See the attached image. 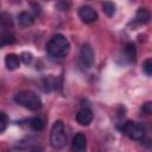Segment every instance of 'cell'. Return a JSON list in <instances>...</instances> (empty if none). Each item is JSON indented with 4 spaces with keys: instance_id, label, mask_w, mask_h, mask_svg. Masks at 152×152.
Wrapping results in <instances>:
<instances>
[{
    "instance_id": "7c38bea8",
    "label": "cell",
    "mask_w": 152,
    "mask_h": 152,
    "mask_svg": "<svg viewBox=\"0 0 152 152\" xmlns=\"http://www.w3.org/2000/svg\"><path fill=\"white\" fill-rule=\"evenodd\" d=\"M150 18H151V14L147 8H144V7L138 8V11L135 13V20L139 24H147L150 21Z\"/></svg>"
},
{
    "instance_id": "2e32d148",
    "label": "cell",
    "mask_w": 152,
    "mask_h": 152,
    "mask_svg": "<svg viewBox=\"0 0 152 152\" xmlns=\"http://www.w3.org/2000/svg\"><path fill=\"white\" fill-rule=\"evenodd\" d=\"M102 10H103V12H104L108 17H112V15L115 13L116 6H115V4L112 2V1H106V2H103V5H102Z\"/></svg>"
},
{
    "instance_id": "277c9868",
    "label": "cell",
    "mask_w": 152,
    "mask_h": 152,
    "mask_svg": "<svg viewBox=\"0 0 152 152\" xmlns=\"http://www.w3.org/2000/svg\"><path fill=\"white\" fill-rule=\"evenodd\" d=\"M122 132L132 140H142L145 137V128L141 124L134 121H126L122 126Z\"/></svg>"
},
{
    "instance_id": "9c48e42d",
    "label": "cell",
    "mask_w": 152,
    "mask_h": 152,
    "mask_svg": "<svg viewBox=\"0 0 152 152\" xmlns=\"http://www.w3.org/2000/svg\"><path fill=\"white\" fill-rule=\"evenodd\" d=\"M15 42V34L8 30H4L0 32V48L6 45H11Z\"/></svg>"
},
{
    "instance_id": "ac0fdd59",
    "label": "cell",
    "mask_w": 152,
    "mask_h": 152,
    "mask_svg": "<svg viewBox=\"0 0 152 152\" xmlns=\"http://www.w3.org/2000/svg\"><path fill=\"white\" fill-rule=\"evenodd\" d=\"M19 58H20V61H21L24 64L28 65V64H31L32 61H33V55H32L31 52H23Z\"/></svg>"
},
{
    "instance_id": "4fadbf2b",
    "label": "cell",
    "mask_w": 152,
    "mask_h": 152,
    "mask_svg": "<svg viewBox=\"0 0 152 152\" xmlns=\"http://www.w3.org/2000/svg\"><path fill=\"white\" fill-rule=\"evenodd\" d=\"M135 56H137V49L135 45L133 43H127L125 45V57L129 61V62H134L135 61Z\"/></svg>"
},
{
    "instance_id": "52a82bcc",
    "label": "cell",
    "mask_w": 152,
    "mask_h": 152,
    "mask_svg": "<svg viewBox=\"0 0 152 152\" xmlns=\"http://www.w3.org/2000/svg\"><path fill=\"white\" fill-rule=\"evenodd\" d=\"M94 119V114L90 108L82 107L76 114V121L82 126H88Z\"/></svg>"
},
{
    "instance_id": "7a4b0ae2",
    "label": "cell",
    "mask_w": 152,
    "mask_h": 152,
    "mask_svg": "<svg viewBox=\"0 0 152 152\" xmlns=\"http://www.w3.org/2000/svg\"><path fill=\"white\" fill-rule=\"evenodd\" d=\"M14 102L19 106L30 109V110H38L42 108V100L40 97L32 90H20L14 95Z\"/></svg>"
},
{
    "instance_id": "3957f363",
    "label": "cell",
    "mask_w": 152,
    "mask_h": 152,
    "mask_svg": "<svg viewBox=\"0 0 152 152\" xmlns=\"http://www.w3.org/2000/svg\"><path fill=\"white\" fill-rule=\"evenodd\" d=\"M66 142V135L64 132V124L62 120H57L53 122L51 127V133H50V144L53 148H62L64 147Z\"/></svg>"
},
{
    "instance_id": "30bf717a",
    "label": "cell",
    "mask_w": 152,
    "mask_h": 152,
    "mask_svg": "<svg viewBox=\"0 0 152 152\" xmlns=\"http://www.w3.org/2000/svg\"><path fill=\"white\" fill-rule=\"evenodd\" d=\"M18 23L23 27H28V26H31L34 23V17L30 12L24 11V12L19 13V15H18Z\"/></svg>"
},
{
    "instance_id": "6da1fadb",
    "label": "cell",
    "mask_w": 152,
    "mask_h": 152,
    "mask_svg": "<svg viewBox=\"0 0 152 152\" xmlns=\"http://www.w3.org/2000/svg\"><path fill=\"white\" fill-rule=\"evenodd\" d=\"M70 44L63 34H55L46 43V52L52 58H63L68 55Z\"/></svg>"
},
{
    "instance_id": "9a60e30c",
    "label": "cell",
    "mask_w": 152,
    "mask_h": 152,
    "mask_svg": "<svg viewBox=\"0 0 152 152\" xmlns=\"http://www.w3.org/2000/svg\"><path fill=\"white\" fill-rule=\"evenodd\" d=\"M0 26L4 28H10L13 26V20L11 14L8 13H0Z\"/></svg>"
},
{
    "instance_id": "ffe728a7",
    "label": "cell",
    "mask_w": 152,
    "mask_h": 152,
    "mask_svg": "<svg viewBox=\"0 0 152 152\" xmlns=\"http://www.w3.org/2000/svg\"><path fill=\"white\" fill-rule=\"evenodd\" d=\"M7 116H6V114L5 113H2V112H0V134L6 129V127H7Z\"/></svg>"
},
{
    "instance_id": "5bb4252c",
    "label": "cell",
    "mask_w": 152,
    "mask_h": 152,
    "mask_svg": "<svg viewBox=\"0 0 152 152\" xmlns=\"http://www.w3.org/2000/svg\"><path fill=\"white\" fill-rule=\"evenodd\" d=\"M28 125H30V127H31L33 131H37V132H39V131H42V129L44 128V121H43V119L39 118V116L31 118V119L28 120Z\"/></svg>"
},
{
    "instance_id": "44dd1931",
    "label": "cell",
    "mask_w": 152,
    "mask_h": 152,
    "mask_svg": "<svg viewBox=\"0 0 152 152\" xmlns=\"http://www.w3.org/2000/svg\"><path fill=\"white\" fill-rule=\"evenodd\" d=\"M151 107H152V103H151V102H146V103L142 104V107H141V112H142L144 114H146V115H150L151 112H152Z\"/></svg>"
},
{
    "instance_id": "5b68a950",
    "label": "cell",
    "mask_w": 152,
    "mask_h": 152,
    "mask_svg": "<svg viewBox=\"0 0 152 152\" xmlns=\"http://www.w3.org/2000/svg\"><path fill=\"white\" fill-rule=\"evenodd\" d=\"M94 61H95V55H94L93 48L88 43L83 44V46L81 49V53H80V62H81L82 66L90 68L94 64Z\"/></svg>"
},
{
    "instance_id": "e0dca14e",
    "label": "cell",
    "mask_w": 152,
    "mask_h": 152,
    "mask_svg": "<svg viewBox=\"0 0 152 152\" xmlns=\"http://www.w3.org/2000/svg\"><path fill=\"white\" fill-rule=\"evenodd\" d=\"M56 84H57L56 83V80L53 77H51V76L45 77L43 80V86H44V90L45 91H50L52 89H56Z\"/></svg>"
},
{
    "instance_id": "d6986e66",
    "label": "cell",
    "mask_w": 152,
    "mask_h": 152,
    "mask_svg": "<svg viewBox=\"0 0 152 152\" xmlns=\"http://www.w3.org/2000/svg\"><path fill=\"white\" fill-rule=\"evenodd\" d=\"M142 70L145 71V74L147 76H151L152 75V59L151 58L145 59V62L142 63Z\"/></svg>"
},
{
    "instance_id": "ba28073f",
    "label": "cell",
    "mask_w": 152,
    "mask_h": 152,
    "mask_svg": "<svg viewBox=\"0 0 152 152\" xmlns=\"http://www.w3.org/2000/svg\"><path fill=\"white\" fill-rule=\"evenodd\" d=\"M87 147V138L82 133H76L71 141V148L76 152H82Z\"/></svg>"
},
{
    "instance_id": "8fae6325",
    "label": "cell",
    "mask_w": 152,
    "mask_h": 152,
    "mask_svg": "<svg viewBox=\"0 0 152 152\" xmlns=\"http://www.w3.org/2000/svg\"><path fill=\"white\" fill-rule=\"evenodd\" d=\"M5 64H6V68L8 70H15L17 68H19L20 58L15 53H8L5 57Z\"/></svg>"
},
{
    "instance_id": "8992f818",
    "label": "cell",
    "mask_w": 152,
    "mask_h": 152,
    "mask_svg": "<svg viewBox=\"0 0 152 152\" xmlns=\"http://www.w3.org/2000/svg\"><path fill=\"white\" fill-rule=\"evenodd\" d=\"M78 15L81 18V20L86 24H90L97 20V12L90 7V6H82L78 10Z\"/></svg>"
}]
</instances>
